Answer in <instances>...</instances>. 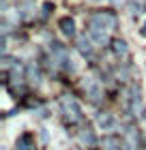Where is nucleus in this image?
I'll return each mask as SVG.
<instances>
[{
    "label": "nucleus",
    "instance_id": "obj_10",
    "mask_svg": "<svg viewBox=\"0 0 146 150\" xmlns=\"http://www.w3.org/2000/svg\"><path fill=\"white\" fill-rule=\"evenodd\" d=\"M93 39H90L88 35H84V37H80V41H78V50L82 52V54H84V56H93Z\"/></svg>",
    "mask_w": 146,
    "mask_h": 150
},
{
    "label": "nucleus",
    "instance_id": "obj_7",
    "mask_svg": "<svg viewBox=\"0 0 146 150\" xmlns=\"http://www.w3.org/2000/svg\"><path fill=\"white\" fill-rule=\"evenodd\" d=\"M97 125H99L101 131H114V129H118V120H116V116L114 114H99L97 116Z\"/></svg>",
    "mask_w": 146,
    "mask_h": 150
},
{
    "label": "nucleus",
    "instance_id": "obj_8",
    "mask_svg": "<svg viewBox=\"0 0 146 150\" xmlns=\"http://www.w3.org/2000/svg\"><path fill=\"white\" fill-rule=\"evenodd\" d=\"M88 37L93 39V43H95V45H108V41H110V32H103V30L93 28V26H90V28H88Z\"/></svg>",
    "mask_w": 146,
    "mask_h": 150
},
{
    "label": "nucleus",
    "instance_id": "obj_15",
    "mask_svg": "<svg viewBox=\"0 0 146 150\" xmlns=\"http://www.w3.org/2000/svg\"><path fill=\"white\" fill-rule=\"evenodd\" d=\"M114 54H116V58H127V54H129V47L125 41H114Z\"/></svg>",
    "mask_w": 146,
    "mask_h": 150
},
{
    "label": "nucleus",
    "instance_id": "obj_4",
    "mask_svg": "<svg viewBox=\"0 0 146 150\" xmlns=\"http://www.w3.org/2000/svg\"><path fill=\"white\" fill-rule=\"evenodd\" d=\"M90 26H93V28H99L103 32H112L116 28V15L114 13H108V11L93 13V15H90Z\"/></svg>",
    "mask_w": 146,
    "mask_h": 150
},
{
    "label": "nucleus",
    "instance_id": "obj_9",
    "mask_svg": "<svg viewBox=\"0 0 146 150\" xmlns=\"http://www.w3.org/2000/svg\"><path fill=\"white\" fill-rule=\"evenodd\" d=\"M60 32L65 37H69V39L75 37V22H73L71 17H62L60 19Z\"/></svg>",
    "mask_w": 146,
    "mask_h": 150
},
{
    "label": "nucleus",
    "instance_id": "obj_11",
    "mask_svg": "<svg viewBox=\"0 0 146 150\" xmlns=\"http://www.w3.org/2000/svg\"><path fill=\"white\" fill-rule=\"evenodd\" d=\"M11 79L15 81V84H22V81L26 79L24 69H22V62H19V60H15V64H13V69H11Z\"/></svg>",
    "mask_w": 146,
    "mask_h": 150
},
{
    "label": "nucleus",
    "instance_id": "obj_13",
    "mask_svg": "<svg viewBox=\"0 0 146 150\" xmlns=\"http://www.w3.org/2000/svg\"><path fill=\"white\" fill-rule=\"evenodd\" d=\"M80 142L84 146H95L97 144V137H95V133L90 131V129H84V131L80 133Z\"/></svg>",
    "mask_w": 146,
    "mask_h": 150
},
{
    "label": "nucleus",
    "instance_id": "obj_12",
    "mask_svg": "<svg viewBox=\"0 0 146 150\" xmlns=\"http://www.w3.org/2000/svg\"><path fill=\"white\" fill-rule=\"evenodd\" d=\"M26 79H28L30 84H39V81H41L39 69H37L34 64H28V67H26Z\"/></svg>",
    "mask_w": 146,
    "mask_h": 150
},
{
    "label": "nucleus",
    "instance_id": "obj_17",
    "mask_svg": "<svg viewBox=\"0 0 146 150\" xmlns=\"http://www.w3.org/2000/svg\"><path fill=\"white\" fill-rule=\"evenodd\" d=\"M142 35H144V37H146V26H144V30H142Z\"/></svg>",
    "mask_w": 146,
    "mask_h": 150
},
{
    "label": "nucleus",
    "instance_id": "obj_3",
    "mask_svg": "<svg viewBox=\"0 0 146 150\" xmlns=\"http://www.w3.org/2000/svg\"><path fill=\"white\" fill-rule=\"evenodd\" d=\"M60 110H62V114H65V118L69 122H80L82 120V107L71 94H65L60 99Z\"/></svg>",
    "mask_w": 146,
    "mask_h": 150
},
{
    "label": "nucleus",
    "instance_id": "obj_16",
    "mask_svg": "<svg viewBox=\"0 0 146 150\" xmlns=\"http://www.w3.org/2000/svg\"><path fill=\"white\" fill-rule=\"evenodd\" d=\"M17 150H30V139L28 137H22L17 142Z\"/></svg>",
    "mask_w": 146,
    "mask_h": 150
},
{
    "label": "nucleus",
    "instance_id": "obj_18",
    "mask_svg": "<svg viewBox=\"0 0 146 150\" xmlns=\"http://www.w3.org/2000/svg\"><path fill=\"white\" fill-rule=\"evenodd\" d=\"M90 2H99V0H90Z\"/></svg>",
    "mask_w": 146,
    "mask_h": 150
},
{
    "label": "nucleus",
    "instance_id": "obj_5",
    "mask_svg": "<svg viewBox=\"0 0 146 150\" xmlns=\"http://www.w3.org/2000/svg\"><path fill=\"white\" fill-rule=\"evenodd\" d=\"M84 90H86V97L93 101V103H99L103 99V86L99 84L97 77H86L84 79Z\"/></svg>",
    "mask_w": 146,
    "mask_h": 150
},
{
    "label": "nucleus",
    "instance_id": "obj_1",
    "mask_svg": "<svg viewBox=\"0 0 146 150\" xmlns=\"http://www.w3.org/2000/svg\"><path fill=\"white\" fill-rule=\"evenodd\" d=\"M50 54H52L54 67H58L60 71H65V73H73V71H75V62H73L69 50H67L62 43H56V41L50 43Z\"/></svg>",
    "mask_w": 146,
    "mask_h": 150
},
{
    "label": "nucleus",
    "instance_id": "obj_14",
    "mask_svg": "<svg viewBox=\"0 0 146 150\" xmlns=\"http://www.w3.org/2000/svg\"><path fill=\"white\" fill-rule=\"evenodd\" d=\"M127 6L131 9V13H133V15H135V13H137V15H142V13L146 11V2H144V0H129Z\"/></svg>",
    "mask_w": 146,
    "mask_h": 150
},
{
    "label": "nucleus",
    "instance_id": "obj_2",
    "mask_svg": "<svg viewBox=\"0 0 146 150\" xmlns=\"http://www.w3.org/2000/svg\"><path fill=\"white\" fill-rule=\"evenodd\" d=\"M122 107H125V112L131 114V116H140L142 114V94H140V88L137 86H129L127 88L125 99H122Z\"/></svg>",
    "mask_w": 146,
    "mask_h": 150
},
{
    "label": "nucleus",
    "instance_id": "obj_6",
    "mask_svg": "<svg viewBox=\"0 0 146 150\" xmlns=\"http://www.w3.org/2000/svg\"><path fill=\"white\" fill-rule=\"evenodd\" d=\"M103 150H133V144L125 137V135H114V137L103 139Z\"/></svg>",
    "mask_w": 146,
    "mask_h": 150
}]
</instances>
